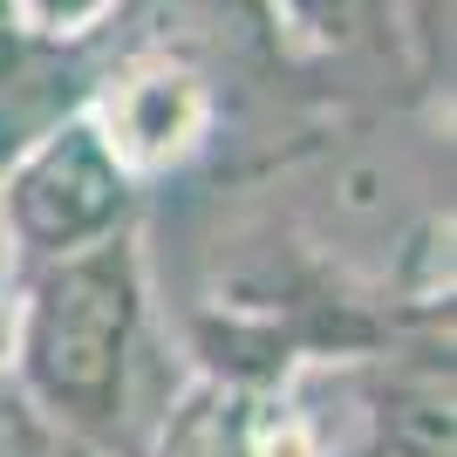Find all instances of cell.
<instances>
[{
  "mask_svg": "<svg viewBox=\"0 0 457 457\" xmlns=\"http://www.w3.org/2000/svg\"><path fill=\"white\" fill-rule=\"evenodd\" d=\"M76 110L89 116L103 151L137 185H151V178L191 171L219 144L226 96H219V76L205 69V55L191 41L144 35V41H123L116 62L96 69V82L76 96Z\"/></svg>",
  "mask_w": 457,
  "mask_h": 457,
  "instance_id": "obj_3",
  "label": "cell"
},
{
  "mask_svg": "<svg viewBox=\"0 0 457 457\" xmlns=\"http://www.w3.org/2000/svg\"><path fill=\"white\" fill-rule=\"evenodd\" d=\"M14 396L89 444L96 457H151L157 417L144 389L157 376V314L144 232H116L89 253L14 280Z\"/></svg>",
  "mask_w": 457,
  "mask_h": 457,
  "instance_id": "obj_1",
  "label": "cell"
},
{
  "mask_svg": "<svg viewBox=\"0 0 457 457\" xmlns=\"http://www.w3.org/2000/svg\"><path fill=\"white\" fill-rule=\"evenodd\" d=\"M21 55H28V48H21L14 21H7V0H0V82H14V76H21Z\"/></svg>",
  "mask_w": 457,
  "mask_h": 457,
  "instance_id": "obj_7",
  "label": "cell"
},
{
  "mask_svg": "<svg viewBox=\"0 0 457 457\" xmlns=\"http://www.w3.org/2000/svg\"><path fill=\"white\" fill-rule=\"evenodd\" d=\"M130 0H7L21 48H76L96 28H110Z\"/></svg>",
  "mask_w": 457,
  "mask_h": 457,
  "instance_id": "obj_4",
  "label": "cell"
},
{
  "mask_svg": "<svg viewBox=\"0 0 457 457\" xmlns=\"http://www.w3.org/2000/svg\"><path fill=\"white\" fill-rule=\"evenodd\" d=\"M14 362V287H0V376Z\"/></svg>",
  "mask_w": 457,
  "mask_h": 457,
  "instance_id": "obj_8",
  "label": "cell"
},
{
  "mask_svg": "<svg viewBox=\"0 0 457 457\" xmlns=\"http://www.w3.org/2000/svg\"><path fill=\"white\" fill-rule=\"evenodd\" d=\"M137 205L144 185L103 151L89 116L76 103L55 110L35 137H21V151L0 171V239L14 253V280L130 232Z\"/></svg>",
  "mask_w": 457,
  "mask_h": 457,
  "instance_id": "obj_2",
  "label": "cell"
},
{
  "mask_svg": "<svg viewBox=\"0 0 457 457\" xmlns=\"http://www.w3.org/2000/svg\"><path fill=\"white\" fill-rule=\"evenodd\" d=\"M0 457H96V451L55 430L48 417H35L14 389H0Z\"/></svg>",
  "mask_w": 457,
  "mask_h": 457,
  "instance_id": "obj_6",
  "label": "cell"
},
{
  "mask_svg": "<svg viewBox=\"0 0 457 457\" xmlns=\"http://www.w3.org/2000/svg\"><path fill=\"white\" fill-rule=\"evenodd\" d=\"M389 7H396V35L417 82L423 89L451 82V0H389Z\"/></svg>",
  "mask_w": 457,
  "mask_h": 457,
  "instance_id": "obj_5",
  "label": "cell"
}]
</instances>
